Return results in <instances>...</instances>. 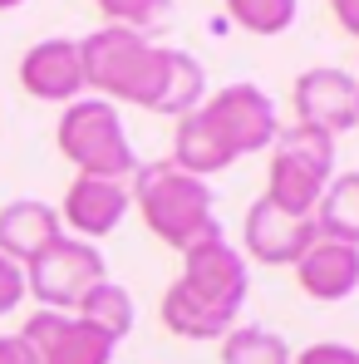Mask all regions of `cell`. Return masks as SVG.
Returning <instances> with one entry per match:
<instances>
[{
    "label": "cell",
    "instance_id": "cell-8",
    "mask_svg": "<svg viewBox=\"0 0 359 364\" xmlns=\"http://www.w3.org/2000/svg\"><path fill=\"white\" fill-rule=\"evenodd\" d=\"M35 364H114V340L84 325L74 310H35L20 330Z\"/></svg>",
    "mask_w": 359,
    "mask_h": 364
},
{
    "label": "cell",
    "instance_id": "cell-19",
    "mask_svg": "<svg viewBox=\"0 0 359 364\" xmlns=\"http://www.w3.org/2000/svg\"><path fill=\"white\" fill-rule=\"evenodd\" d=\"M94 5L109 15V25H119V30H138V35L168 15V0H94Z\"/></svg>",
    "mask_w": 359,
    "mask_h": 364
},
{
    "label": "cell",
    "instance_id": "cell-14",
    "mask_svg": "<svg viewBox=\"0 0 359 364\" xmlns=\"http://www.w3.org/2000/svg\"><path fill=\"white\" fill-rule=\"evenodd\" d=\"M64 237L60 212L40 197H15L0 207V256L15 266H30L45 246H55Z\"/></svg>",
    "mask_w": 359,
    "mask_h": 364
},
{
    "label": "cell",
    "instance_id": "cell-23",
    "mask_svg": "<svg viewBox=\"0 0 359 364\" xmlns=\"http://www.w3.org/2000/svg\"><path fill=\"white\" fill-rule=\"evenodd\" d=\"M330 10H335V20H340V30H345V35H355V40H359V0H330Z\"/></svg>",
    "mask_w": 359,
    "mask_h": 364
},
{
    "label": "cell",
    "instance_id": "cell-4",
    "mask_svg": "<svg viewBox=\"0 0 359 364\" xmlns=\"http://www.w3.org/2000/svg\"><path fill=\"white\" fill-rule=\"evenodd\" d=\"M133 207L143 217V227L173 251H192L197 242L222 237L217 217H212V187L192 173H182L173 163H148L133 173Z\"/></svg>",
    "mask_w": 359,
    "mask_h": 364
},
{
    "label": "cell",
    "instance_id": "cell-12",
    "mask_svg": "<svg viewBox=\"0 0 359 364\" xmlns=\"http://www.w3.org/2000/svg\"><path fill=\"white\" fill-rule=\"evenodd\" d=\"M20 84L30 99H45V104H74L84 99V64H79V40H40L25 50L20 60Z\"/></svg>",
    "mask_w": 359,
    "mask_h": 364
},
{
    "label": "cell",
    "instance_id": "cell-22",
    "mask_svg": "<svg viewBox=\"0 0 359 364\" xmlns=\"http://www.w3.org/2000/svg\"><path fill=\"white\" fill-rule=\"evenodd\" d=\"M0 364H35V355L20 335H0Z\"/></svg>",
    "mask_w": 359,
    "mask_h": 364
},
{
    "label": "cell",
    "instance_id": "cell-20",
    "mask_svg": "<svg viewBox=\"0 0 359 364\" xmlns=\"http://www.w3.org/2000/svg\"><path fill=\"white\" fill-rule=\"evenodd\" d=\"M291 364H359V350L345 340H315L300 355H291Z\"/></svg>",
    "mask_w": 359,
    "mask_h": 364
},
{
    "label": "cell",
    "instance_id": "cell-11",
    "mask_svg": "<svg viewBox=\"0 0 359 364\" xmlns=\"http://www.w3.org/2000/svg\"><path fill=\"white\" fill-rule=\"evenodd\" d=\"M133 197H128V182H114V178H79L69 182L64 192V207L60 212V227H69L79 242H94V237H109L119 232V222L128 217Z\"/></svg>",
    "mask_w": 359,
    "mask_h": 364
},
{
    "label": "cell",
    "instance_id": "cell-16",
    "mask_svg": "<svg viewBox=\"0 0 359 364\" xmlns=\"http://www.w3.org/2000/svg\"><path fill=\"white\" fill-rule=\"evenodd\" d=\"M74 315L84 320V325H94L99 335H109L114 345H119L123 335H133V320H138V310H133V296L114 286V281H99L84 301L74 305Z\"/></svg>",
    "mask_w": 359,
    "mask_h": 364
},
{
    "label": "cell",
    "instance_id": "cell-2",
    "mask_svg": "<svg viewBox=\"0 0 359 364\" xmlns=\"http://www.w3.org/2000/svg\"><path fill=\"white\" fill-rule=\"evenodd\" d=\"M246 291L251 276L237 246L227 237L197 242L192 251H182V276L163 296V325L178 340H222L227 330H237Z\"/></svg>",
    "mask_w": 359,
    "mask_h": 364
},
{
    "label": "cell",
    "instance_id": "cell-17",
    "mask_svg": "<svg viewBox=\"0 0 359 364\" xmlns=\"http://www.w3.org/2000/svg\"><path fill=\"white\" fill-rule=\"evenodd\" d=\"M222 364H291V350L276 330L237 325L222 335Z\"/></svg>",
    "mask_w": 359,
    "mask_h": 364
},
{
    "label": "cell",
    "instance_id": "cell-6",
    "mask_svg": "<svg viewBox=\"0 0 359 364\" xmlns=\"http://www.w3.org/2000/svg\"><path fill=\"white\" fill-rule=\"evenodd\" d=\"M271 168H266V202H276L291 217H315L325 187L335 178V138L320 128L291 123L276 133V143L266 148Z\"/></svg>",
    "mask_w": 359,
    "mask_h": 364
},
{
    "label": "cell",
    "instance_id": "cell-21",
    "mask_svg": "<svg viewBox=\"0 0 359 364\" xmlns=\"http://www.w3.org/2000/svg\"><path fill=\"white\" fill-rule=\"evenodd\" d=\"M20 301H25V266L0 256V315H10Z\"/></svg>",
    "mask_w": 359,
    "mask_h": 364
},
{
    "label": "cell",
    "instance_id": "cell-7",
    "mask_svg": "<svg viewBox=\"0 0 359 364\" xmlns=\"http://www.w3.org/2000/svg\"><path fill=\"white\" fill-rule=\"evenodd\" d=\"M99 281H109V261L94 242L60 237L25 266V296H35L40 310H74Z\"/></svg>",
    "mask_w": 359,
    "mask_h": 364
},
{
    "label": "cell",
    "instance_id": "cell-24",
    "mask_svg": "<svg viewBox=\"0 0 359 364\" xmlns=\"http://www.w3.org/2000/svg\"><path fill=\"white\" fill-rule=\"evenodd\" d=\"M20 5H25V0H0V10H20Z\"/></svg>",
    "mask_w": 359,
    "mask_h": 364
},
{
    "label": "cell",
    "instance_id": "cell-9",
    "mask_svg": "<svg viewBox=\"0 0 359 364\" xmlns=\"http://www.w3.org/2000/svg\"><path fill=\"white\" fill-rule=\"evenodd\" d=\"M296 119L305 128H320V133H350L359 128V79L335 69V64H315L296 79Z\"/></svg>",
    "mask_w": 359,
    "mask_h": 364
},
{
    "label": "cell",
    "instance_id": "cell-15",
    "mask_svg": "<svg viewBox=\"0 0 359 364\" xmlns=\"http://www.w3.org/2000/svg\"><path fill=\"white\" fill-rule=\"evenodd\" d=\"M315 232L359 246V173H335L330 178L320 207H315Z\"/></svg>",
    "mask_w": 359,
    "mask_h": 364
},
{
    "label": "cell",
    "instance_id": "cell-3",
    "mask_svg": "<svg viewBox=\"0 0 359 364\" xmlns=\"http://www.w3.org/2000/svg\"><path fill=\"white\" fill-rule=\"evenodd\" d=\"M79 64H84V89H89L94 99L138 104V109H153V114H158L173 50H168V45H153V40L138 35V30L104 25V30H94L89 40H79Z\"/></svg>",
    "mask_w": 359,
    "mask_h": 364
},
{
    "label": "cell",
    "instance_id": "cell-18",
    "mask_svg": "<svg viewBox=\"0 0 359 364\" xmlns=\"http://www.w3.org/2000/svg\"><path fill=\"white\" fill-rule=\"evenodd\" d=\"M222 5H227V15L237 20L246 35H261V40L286 35L296 25V10H300V0H222Z\"/></svg>",
    "mask_w": 359,
    "mask_h": 364
},
{
    "label": "cell",
    "instance_id": "cell-10",
    "mask_svg": "<svg viewBox=\"0 0 359 364\" xmlns=\"http://www.w3.org/2000/svg\"><path fill=\"white\" fill-rule=\"evenodd\" d=\"M241 237H246L241 256H251L261 266H296L300 256H305V246L315 242L320 232H315V217H291L276 202L256 197L246 207V232Z\"/></svg>",
    "mask_w": 359,
    "mask_h": 364
},
{
    "label": "cell",
    "instance_id": "cell-1",
    "mask_svg": "<svg viewBox=\"0 0 359 364\" xmlns=\"http://www.w3.org/2000/svg\"><path fill=\"white\" fill-rule=\"evenodd\" d=\"M276 133H281V119H276L271 94L256 84H227L178 119L168 163L207 182L212 173H227L246 153H266L276 143Z\"/></svg>",
    "mask_w": 359,
    "mask_h": 364
},
{
    "label": "cell",
    "instance_id": "cell-13",
    "mask_svg": "<svg viewBox=\"0 0 359 364\" xmlns=\"http://www.w3.org/2000/svg\"><path fill=\"white\" fill-rule=\"evenodd\" d=\"M296 281L310 301H350L359 291V246L335 242V237H315L296 261Z\"/></svg>",
    "mask_w": 359,
    "mask_h": 364
},
{
    "label": "cell",
    "instance_id": "cell-25",
    "mask_svg": "<svg viewBox=\"0 0 359 364\" xmlns=\"http://www.w3.org/2000/svg\"><path fill=\"white\" fill-rule=\"evenodd\" d=\"M355 79H359V74H355Z\"/></svg>",
    "mask_w": 359,
    "mask_h": 364
},
{
    "label": "cell",
    "instance_id": "cell-5",
    "mask_svg": "<svg viewBox=\"0 0 359 364\" xmlns=\"http://www.w3.org/2000/svg\"><path fill=\"white\" fill-rule=\"evenodd\" d=\"M55 143H60V153L84 173V178L128 182L143 168L138 153H133V143H128V128H123V119H119V104L94 99V94L64 104Z\"/></svg>",
    "mask_w": 359,
    "mask_h": 364
}]
</instances>
